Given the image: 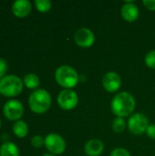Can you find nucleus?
I'll return each instance as SVG.
<instances>
[{"label": "nucleus", "mask_w": 155, "mask_h": 156, "mask_svg": "<svg viewBox=\"0 0 155 156\" xmlns=\"http://www.w3.org/2000/svg\"><path fill=\"white\" fill-rule=\"evenodd\" d=\"M135 99L127 91H122L117 93L111 100V109L117 117H128L131 116L135 109Z\"/></svg>", "instance_id": "1"}, {"label": "nucleus", "mask_w": 155, "mask_h": 156, "mask_svg": "<svg viewBox=\"0 0 155 156\" xmlns=\"http://www.w3.org/2000/svg\"><path fill=\"white\" fill-rule=\"evenodd\" d=\"M55 80L59 86L67 90H71L79 82V74L74 68L69 65H63L57 69Z\"/></svg>", "instance_id": "2"}, {"label": "nucleus", "mask_w": 155, "mask_h": 156, "mask_svg": "<svg viewBox=\"0 0 155 156\" xmlns=\"http://www.w3.org/2000/svg\"><path fill=\"white\" fill-rule=\"evenodd\" d=\"M28 104L31 111L35 113H45L51 106V96L45 90H37L31 93Z\"/></svg>", "instance_id": "3"}, {"label": "nucleus", "mask_w": 155, "mask_h": 156, "mask_svg": "<svg viewBox=\"0 0 155 156\" xmlns=\"http://www.w3.org/2000/svg\"><path fill=\"white\" fill-rule=\"evenodd\" d=\"M23 81L14 75L5 76L0 80V94L5 97H16L23 90Z\"/></svg>", "instance_id": "4"}, {"label": "nucleus", "mask_w": 155, "mask_h": 156, "mask_svg": "<svg viewBox=\"0 0 155 156\" xmlns=\"http://www.w3.org/2000/svg\"><path fill=\"white\" fill-rule=\"evenodd\" d=\"M127 126L132 133L141 135L146 133L149 126V121L146 115L143 113H134L129 118Z\"/></svg>", "instance_id": "5"}, {"label": "nucleus", "mask_w": 155, "mask_h": 156, "mask_svg": "<svg viewBox=\"0 0 155 156\" xmlns=\"http://www.w3.org/2000/svg\"><path fill=\"white\" fill-rule=\"evenodd\" d=\"M79 102L77 93L72 90H63L58 95V103L59 107L65 111L73 110Z\"/></svg>", "instance_id": "6"}, {"label": "nucleus", "mask_w": 155, "mask_h": 156, "mask_svg": "<svg viewBox=\"0 0 155 156\" xmlns=\"http://www.w3.org/2000/svg\"><path fill=\"white\" fill-rule=\"evenodd\" d=\"M46 148L54 154H61L66 150V142L58 134L50 133L45 138Z\"/></svg>", "instance_id": "7"}, {"label": "nucleus", "mask_w": 155, "mask_h": 156, "mask_svg": "<svg viewBox=\"0 0 155 156\" xmlns=\"http://www.w3.org/2000/svg\"><path fill=\"white\" fill-rule=\"evenodd\" d=\"M3 112L9 121H18L24 113V107L19 101L11 100L4 105Z\"/></svg>", "instance_id": "8"}, {"label": "nucleus", "mask_w": 155, "mask_h": 156, "mask_svg": "<svg viewBox=\"0 0 155 156\" xmlns=\"http://www.w3.org/2000/svg\"><path fill=\"white\" fill-rule=\"evenodd\" d=\"M74 40L79 47L90 48L95 42V35L90 28L81 27L75 32Z\"/></svg>", "instance_id": "9"}, {"label": "nucleus", "mask_w": 155, "mask_h": 156, "mask_svg": "<svg viewBox=\"0 0 155 156\" xmlns=\"http://www.w3.org/2000/svg\"><path fill=\"white\" fill-rule=\"evenodd\" d=\"M122 85V79L115 71L107 72L102 78V86L108 92H116Z\"/></svg>", "instance_id": "10"}, {"label": "nucleus", "mask_w": 155, "mask_h": 156, "mask_svg": "<svg viewBox=\"0 0 155 156\" xmlns=\"http://www.w3.org/2000/svg\"><path fill=\"white\" fill-rule=\"evenodd\" d=\"M32 9L31 3L28 0H17L12 5V13L16 17H26L27 16Z\"/></svg>", "instance_id": "11"}, {"label": "nucleus", "mask_w": 155, "mask_h": 156, "mask_svg": "<svg viewBox=\"0 0 155 156\" xmlns=\"http://www.w3.org/2000/svg\"><path fill=\"white\" fill-rule=\"evenodd\" d=\"M140 11L138 6L132 2H126L122 7V16L127 22H134L138 19Z\"/></svg>", "instance_id": "12"}, {"label": "nucleus", "mask_w": 155, "mask_h": 156, "mask_svg": "<svg viewBox=\"0 0 155 156\" xmlns=\"http://www.w3.org/2000/svg\"><path fill=\"white\" fill-rule=\"evenodd\" d=\"M104 150L103 143L99 139H91L88 141L84 146L85 154L89 156H100Z\"/></svg>", "instance_id": "13"}, {"label": "nucleus", "mask_w": 155, "mask_h": 156, "mask_svg": "<svg viewBox=\"0 0 155 156\" xmlns=\"http://www.w3.org/2000/svg\"><path fill=\"white\" fill-rule=\"evenodd\" d=\"M0 156H19V150L13 143H5L0 147Z\"/></svg>", "instance_id": "14"}, {"label": "nucleus", "mask_w": 155, "mask_h": 156, "mask_svg": "<svg viewBox=\"0 0 155 156\" xmlns=\"http://www.w3.org/2000/svg\"><path fill=\"white\" fill-rule=\"evenodd\" d=\"M13 133L19 138H24L28 133V126L23 121H17L13 125Z\"/></svg>", "instance_id": "15"}, {"label": "nucleus", "mask_w": 155, "mask_h": 156, "mask_svg": "<svg viewBox=\"0 0 155 156\" xmlns=\"http://www.w3.org/2000/svg\"><path fill=\"white\" fill-rule=\"evenodd\" d=\"M23 83L26 86V88H28L30 90H35V89L38 88L40 81H39V78L36 74L28 73L24 77Z\"/></svg>", "instance_id": "16"}, {"label": "nucleus", "mask_w": 155, "mask_h": 156, "mask_svg": "<svg viewBox=\"0 0 155 156\" xmlns=\"http://www.w3.org/2000/svg\"><path fill=\"white\" fill-rule=\"evenodd\" d=\"M126 126H127V123H126L125 120L121 117L115 118L111 124L112 130L117 133H121L124 132V130L126 129Z\"/></svg>", "instance_id": "17"}, {"label": "nucleus", "mask_w": 155, "mask_h": 156, "mask_svg": "<svg viewBox=\"0 0 155 156\" xmlns=\"http://www.w3.org/2000/svg\"><path fill=\"white\" fill-rule=\"evenodd\" d=\"M35 5L36 8L39 12H48L51 8V2L49 0H36L35 1Z\"/></svg>", "instance_id": "18"}, {"label": "nucleus", "mask_w": 155, "mask_h": 156, "mask_svg": "<svg viewBox=\"0 0 155 156\" xmlns=\"http://www.w3.org/2000/svg\"><path fill=\"white\" fill-rule=\"evenodd\" d=\"M145 64L147 67H149L150 69H155V49L150 51L146 56H145Z\"/></svg>", "instance_id": "19"}, {"label": "nucleus", "mask_w": 155, "mask_h": 156, "mask_svg": "<svg viewBox=\"0 0 155 156\" xmlns=\"http://www.w3.org/2000/svg\"><path fill=\"white\" fill-rule=\"evenodd\" d=\"M31 144L35 148H41L45 144V139L39 135H36L31 139Z\"/></svg>", "instance_id": "20"}, {"label": "nucleus", "mask_w": 155, "mask_h": 156, "mask_svg": "<svg viewBox=\"0 0 155 156\" xmlns=\"http://www.w3.org/2000/svg\"><path fill=\"white\" fill-rule=\"evenodd\" d=\"M110 156H131V154L124 148H116L111 153Z\"/></svg>", "instance_id": "21"}, {"label": "nucleus", "mask_w": 155, "mask_h": 156, "mask_svg": "<svg viewBox=\"0 0 155 156\" xmlns=\"http://www.w3.org/2000/svg\"><path fill=\"white\" fill-rule=\"evenodd\" d=\"M6 70H7V64L5 59L0 58V80L5 77Z\"/></svg>", "instance_id": "22"}, {"label": "nucleus", "mask_w": 155, "mask_h": 156, "mask_svg": "<svg viewBox=\"0 0 155 156\" xmlns=\"http://www.w3.org/2000/svg\"><path fill=\"white\" fill-rule=\"evenodd\" d=\"M146 133L148 137H150L153 140H155V124H149L146 130Z\"/></svg>", "instance_id": "23"}, {"label": "nucleus", "mask_w": 155, "mask_h": 156, "mask_svg": "<svg viewBox=\"0 0 155 156\" xmlns=\"http://www.w3.org/2000/svg\"><path fill=\"white\" fill-rule=\"evenodd\" d=\"M143 3L147 9L155 11V0H144Z\"/></svg>", "instance_id": "24"}, {"label": "nucleus", "mask_w": 155, "mask_h": 156, "mask_svg": "<svg viewBox=\"0 0 155 156\" xmlns=\"http://www.w3.org/2000/svg\"><path fill=\"white\" fill-rule=\"evenodd\" d=\"M43 156H55L54 154H44Z\"/></svg>", "instance_id": "25"}, {"label": "nucleus", "mask_w": 155, "mask_h": 156, "mask_svg": "<svg viewBox=\"0 0 155 156\" xmlns=\"http://www.w3.org/2000/svg\"><path fill=\"white\" fill-rule=\"evenodd\" d=\"M0 127H1V120H0Z\"/></svg>", "instance_id": "26"}]
</instances>
